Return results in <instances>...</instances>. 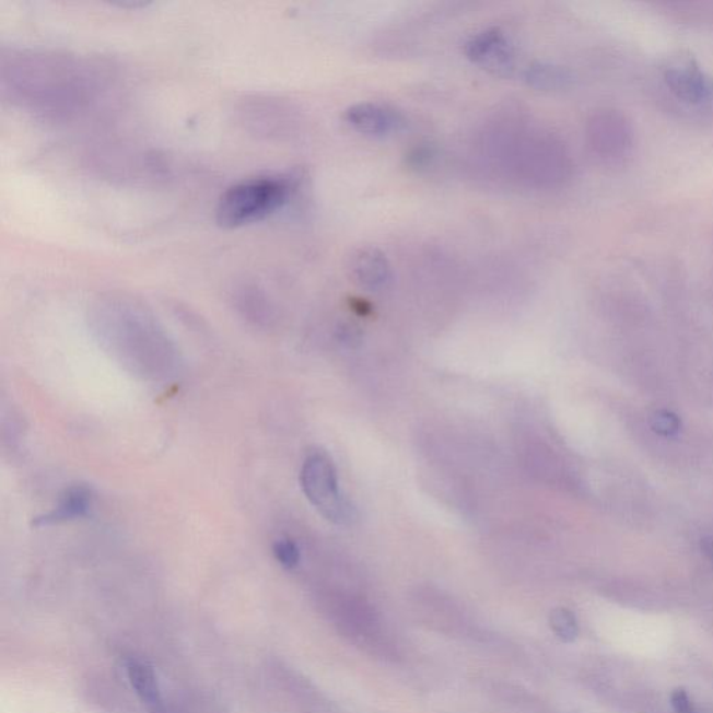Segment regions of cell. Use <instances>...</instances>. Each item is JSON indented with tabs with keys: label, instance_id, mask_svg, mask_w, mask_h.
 Instances as JSON below:
<instances>
[{
	"label": "cell",
	"instance_id": "10",
	"mask_svg": "<svg viewBox=\"0 0 713 713\" xmlns=\"http://www.w3.org/2000/svg\"><path fill=\"white\" fill-rule=\"evenodd\" d=\"M126 669L132 689L136 690L142 702L154 713H165L160 685H157L152 667L144 662L130 659L127 661Z\"/></svg>",
	"mask_w": 713,
	"mask_h": 713
},
{
	"label": "cell",
	"instance_id": "13",
	"mask_svg": "<svg viewBox=\"0 0 713 713\" xmlns=\"http://www.w3.org/2000/svg\"><path fill=\"white\" fill-rule=\"evenodd\" d=\"M650 425L656 434L664 436L676 435L680 431V420L675 412L667 410H658L652 412L650 417Z\"/></svg>",
	"mask_w": 713,
	"mask_h": 713
},
{
	"label": "cell",
	"instance_id": "3",
	"mask_svg": "<svg viewBox=\"0 0 713 713\" xmlns=\"http://www.w3.org/2000/svg\"><path fill=\"white\" fill-rule=\"evenodd\" d=\"M300 483L305 498L329 522L349 524L354 518V507L341 495L338 472L325 452H313L305 457Z\"/></svg>",
	"mask_w": 713,
	"mask_h": 713
},
{
	"label": "cell",
	"instance_id": "2",
	"mask_svg": "<svg viewBox=\"0 0 713 713\" xmlns=\"http://www.w3.org/2000/svg\"><path fill=\"white\" fill-rule=\"evenodd\" d=\"M292 186L282 177H254L238 182L219 198L215 221L225 229L261 222L288 202Z\"/></svg>",
	"mask_w": 713,
	"mask_h": 713
},
{
	"label": "cell",
	"instance_id": "12",
	"mask_svg": "<svg viewBox=\"0 0 713 713\" xmlns=\"http://www.w3.org/2000/svg\"><path fill=\"white\" fill-rule=\"evenodd\" d=\"M551 623L554 633L564 641H573L578 635V624L575 616L570 610L559 608L553 610L551 616Z\"/></svg>",
	"mask_w": 713,
	"mask_h": 713
},
{
	"label": "cell",
	"instance_id": "1",
	"mask_svg": "<svg viewBox=\"0 0 713 713\" xmlns=\"http://www.w3.org/2000/svg\"><path fill=\"white\" fill-rule=\"evenodd\" d=\"M2 86L14 104L47 116L73 114L91 95L90 78L78 60L33 50L3 56Z\"/></svg>",
	"mask_w": 713,
	"mask_h": 713
},
{
	"label": "cell",
	"instance_id": "8",
	"mask_svg": "<svg viewBox=\"0 0 713 713\" xmlns=\"http://www.w3.org/2000/svg\"><path fill=\"white\" fill-rule=\"evenodd\" d=\"M667 86L677 98L704 104L713 96V80L694 65L671 66L665 73Z\"/></svg>",
	"mask_w": 713,
	"mask_h": 713
},
{
	"label": "cell",
	"instance_id": "4",
	"mask_svg": "<svg viewBox=\"0 0 713 713\" xmlns=\"http://www.w3.org/2000/svg\"><path fill=\"white\" fill-rule=\"evenodd\" d=\"M465 54L474 65L501 78L511 75L516 63L513 45L499 28H488L472 35L467 40Z\"/></svg>",
	"mask_w": 713,
	"mask_h": 713
},
{
	"label": "cell",
	"instance_id": "5",
	"mask_svg": "<svg viewBox=\"0 0 713 713\" xmlns=\"http://www.w3.org/2000/svg\"><path fill=\"white\" fill-rule=\"evenodd\" d=\"M344 120L351 129L360 135L384 139L391 132L399 131L405 125L404 117L389 106L375 102H361L344 112Z\"/></svg>",
	"mask_w": 713,
	"mask_h": 713
},
{
	"label": "cell",
	"instance_id": "16",
	"mask_svg": "<svg viewBox=\"0 0 713 713\" xmlns=\"http://www.w3.org/2000/svg\"><path fill=\"white\" fill-rule=\"evenodd\" d=\"M702 551L706 554L708 559L713 562V537H705L701 541Z\"/></svg>",
	"mask_w": 713,
	"mask_h": 713
},
{
	"label": "cell",
	"instance_id": "11",
	"mask_svg": "<svg viewBox=\"0 0 713 713\" xmlns=\"http://www.w3.org/2000/svg\"><path fill=\"white\" fill-rule=\"evenodd\" d=\"M524 80L534 90L559 91L572 84V74L566 69L551 63H533L524 71Z\"/></svg>",
	"mask_w": 713,
	"mask_h": 713
},
{
	"label": "cell",
	"instance_id": "6",
	"mask_svg": "<svg viewBox=\"0 0 713 713\" xmlns=\"http://www.w3.org/2000/svg\"><path fill=\"white\" fill-rule=\"evenodd\" d=\"M348 262L351 278L366 290L378 292L390 283L389 259L378 248L370 246L356 248L351 253Z\"/></svg>",
	"mask_w": 713,
	"mask_h": 713
},
{
	"label": "cell",
	"instance_id": "9",
	"mask_svg": "<svg viewBox=\"0 0 713 713\" xmlns=\"http://www.w3.org/2000/svg\"><path fill=\"white\" fill-rule=\"evenodd\" d=\"M94 506L93 489L86 486H73L63 492L54 511L34 519L35 527H49L55 524L74 522L89 517Z\"/></svg>",
	"mask_w": 713,
	"mask_h": 713
},
{
	"label": "cell",
	"instance_id": "15",
	"mask_svg": "<svg viewBox=\"0 0 713 713\" xmlns=\"http://www.w3.org/2000/svg\"><path fill=\"white\" fill-rule=\"evenodd\" d=\"M671 705H674L676 713H697L689 694L685 690H676L671 694Z\"/></svg>",
	"mask_w": 713,
	"mask_h": 713
},
{
	"label": "cell",
	"instance_id": "14",
	"mask_svg": "<svg viewBox=\"0 0 713 713\" xmlns=\"http://www.w3.org/2000/svg\"><path fill=\"white\" fill-rule=\"evenodd\" d=\"M273 554L284 569L292 570L300 563V549L292 539L283 538L274 542Z\"/></svg>",
	"mask_w": 713,
	"mask_h": 713
},
{
	"label": "cell",
	"instance_id": "7",
	"mask_svg": "<svg viewBox=\"0 0 713 713\" xmlns=\"http://www.w3.org/2000/svg\"><path fill=\"white\" fill-rule=\"evenodd\" d=\"M593 147L600 155L616 157L626 154L631 147V129L624 117L608 112L595 117L589 131Z\"/></svg>",
	"mask_w": 713,
	"mask_h": 713
}]
</instances>
